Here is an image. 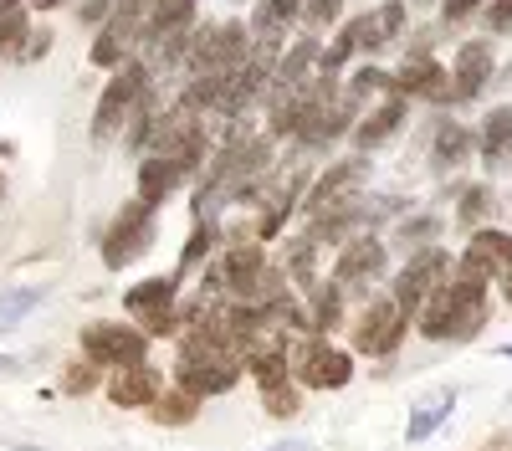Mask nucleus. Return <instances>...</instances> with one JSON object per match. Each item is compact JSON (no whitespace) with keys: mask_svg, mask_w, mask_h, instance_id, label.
Instances as JSON below:
<instances>
[{"mask_svg":"<svg viewBox=\"0 0 512 451\" xmlns=\"http://www.w3.org/2000/svg\"><path fill=\"white\" fill-rule=\"evenodd\" d=\"M487 277L477 272H461L451 267V277L436 287L431 298H425V308L415 313V328L425 339H436V344H466V339H477L482 328H487V313H492V298H487Z\"/></svg>","mask_w":512,"mask_h":451,"instance_id":"obj_1","label":"nucleus"},{"mask_svg":"<svg viewBox=\"0 0 512 451\" xmlns=\"http://www.w3.org/2000/svg\"><path fill=\"white\" fill-rule=\"evenodd\" d=\"M241 380V354L226 344L216 323H195L180 328V364H175V385L190 390L195 400L226 395Z\"/></svg>","mask_w":512,"mask_h":451,"instance_id":"obj_2","label":"nucleus"},{"mask_svg":"<svg viewBox=\"0 0 512 451\" xmlns=\"http://www.w3.org/2000/svg\"><path fill=\"white\" fill-rule=\"evenodd\" d=\"M149 88H154L149 62H139V57L118 62L113 77H108V88H103V98H98V108H93V139H113V134H123L128 113H134V103H139Z\"/></svg>","mask_w":512,"mask_h":451,"instance_id":"obj_3","label":"nucleus"},{"mask_svg":"<svg viewBox=\"0 0 512 451\" xmlns=\"http://www.w3.org/2000/svg\"><path fill=\"white\" fill-rule=\"evenodd\" d=\"M159 236V221H154V205H144L139 195L123 205V211L113 216L108 236H103V267L123 272V267H134L139 257H149V246Z\"/></svg>","mask_w":512,"mask_h":451,"instance_id":"obj_4","label":"nucleus"},{"mask_svg":"<svg viewBox=\"0 0 512 451\" xmlns=\"http://www.w3.org/2000/svg\"><path fill=\"white\" fill-rule=\"evenodd\" d=\"M180 277L169 272V277H144L139 287H128L123 293V308L139 318V328L149 339H164V334H180Z\"/></svg>","mask_w":512,"mask_h":451,"instance_id":"obj_5","label":"nucleus"},{"mask_svg":"<svg viewBox=\"0 0 512 451\" xmlns=\"http://www.w3.org/2000/svg\"><path fill=\"white\" fill-rule=\"evenodd\" d=\"M451 252L446 246H420V252H410V262L400 267V277H395V287H390V298L400 303V313L405 318H415L420 308H425V298L436 293V287L451 277Z\"/></svg>","mask_w":512,"mask_h":451,"instance_id":"obj_6","label":"nucleus"},{"mask_svg":"<svg viewBox=\"0 0 512 451\" xmlns=\"http://www.w3.org/2000/svg\"><path fill=\"white\" fill-rule=\"evenodd\" d=\"M287 369H292V380L308 385V390H344L354 380V354L328 344V334H313L303 349L287 359Z\"/></svg>","mask_w":512,"mask_h":451,"instance_id":"obj_7","label":"nucleus"},{"mask_svg":"<svg viewBox=\"0 0 512 451\" xmlns=\"http://www.w3.org/2000/svg\"><path fill=\"white\" fill-rule=\"evenodd\" d=\"M149 354V334L128 323H88L82 328V359H93L98 369H123L139 364Z\"/></svg>","mask_w":512,"mask_h":451,"instance_id":"obj_8","label":"nucleus"},{"mask_svg":"<svg viewBox=\"0 0 512 451\" xmlns=\"http://www.w3.org/2000/svg\"><path fill=\"white\" fill-rule=\"evenodd\" d=\"M405 328L410 318L400 313L395 298H374L359 318H354V349L369 354V359H384V354H395L405 344Z\"/></svg>","mask_w":512,"mask_h":451,"instance_id":"obj_9","label":"nucleus"},{"mask_svg":"<svg viewBox=\"0 0 512 451\" xmlns=\"http://www.w3.org/2000/svg\"><path fill=\"white\" fill-rule=\"evenodd\" d=\"M400 98H425V103H451V77L436 52H405L400 72L390 77Z\"/></svg>","mask_w":512,"mask_h":451,"instance_id":"obj_10","label":"nucleus"},{"mask_svg":"<svg viewBox=\"0 0 512 451\" xmlns=\"http://www.w3.org/2000/svg\"><path fill=\"white\" fill-rule=\"evenodd\" d=\"M492 67H497V52H492V41H461V47L451 52V103H472L482 98V88L492 82Z\"/></svg>","mask_w":512,"mask_h":451,"instance_id":"obj_11","label":"nucleus"},{"mask_svg":"<svg viewBox=\"0 0 512 451\" xmlns=\"http://www.w3.org/2000/svg\"><path fill=\"white\" fill-rule=\"evenodd\" d=\"M297 21H303V0H256V6H251V26H246L251 52L277 57L282 41H287V31H292Z\"/></svg>","mask_w":512,"mask_h":451,"instance_id":"obj_12","label":"nucleus"},{"mask_svg":"<svg viewBox=\"0 0 512 451\" xmlns=\"http://www.w3.org/2000/svg\"><path fill=\"white\" fill-rule=\"evenodd\" d=\"M384 241L379 236H349L344 246H338V262H333V282L344 287H369L374 277H384Z\"/></svg>","mask_w":512,"mask_h":451,"instance_id":"obj_13","label":"nucleus"},{"mask_svg":"<svg viewBox=\"0 0 512 451\" xmlns=\"http://www.w3.org/2000/svg\"><path fill=\"white\" fill-rule=\"evenodd\" d=\"M405 118H410V98H400V93H384V98H374V108L369 113H359L354 118V144L364 149V154H374L379 144H390L400 129H405Z\"/></svg>","mask_w":512,"mask_h":451,"instance_id":"obj_14","label":"nucleus"},{"mask_svg":"<svg viewBox=\"0 0 512 451\" xmlns=\"http://www.w3.org/2000/svg\"><path fill=\"white\" fill-rule=\"evenodd\" d=\"M364 175H369V159H364V154L328 164V170L318 175V185H313V195L303 200V211H308V216H318V211H328V205H344V200H354V190L364 185Z\"/></svg>","mask_w":512,"mask_h":451,"instance_id":"obj_15","label":"nucleus"},{"mask_svg":"<svg viewBox=\"0 0 512 451\" xmlns=\"http://www.w3.org/2000/svg\"><path fill=\"white\" fill-rule=\"evenodd\" d=\"M359 21V52L379 57L405 41V21H410V6L405 0H384V6H374L369 16H354Z\"/></svg>","mask_w":512,"mask_h":451,"instance_id":"obj_16","label":"nucleus"},{"mask_svg":"<svg viewBox=\"0 0 512 451\" xmlns=\"http://www.w3.org/2000/svg\"><path fill=\"white\" fill-rule=\"evenodd\" d=\"M512 262V231H497V226H477L472 241H466V252H461V272H477V277H502V267Z\"/></svg>","mask_w":512,"mask_h":451,"instance_id":"obj_17","label":"nucleus"},{"mask_svg":"<svg viewBox=\"0 0 512 451\" xmlns=\"http://www.w3.org/2000/svg\"><path fill=\"white\" fill-rule=\"evenodd\" d=\"M318 47H323L318 36H297V41H287V52L272 57V98L297 93L318 72Z\"/></svg>","mask_w":512,"mask_h":451,"instance_id":"obj_18","label":"nucleus"},{"mask_svg":"<svg viewBox=\"0 0 512 451\" xmlns=\"http://www.w3.org/2000/svg\"><path fill=\"white\" fill-rule=\"evenodd\" d=\"M159 390H164V375H159V369H154L149 359L113 369V380H108V400H113V405H123V410H134V405H154V400H159Z\"/></svg>","mask_w":512,"mask_h":451,"instance_id":"obj_19","label":"nucleus"},{"mask_svg":"<svg viewBox=\"0 0 512 451\" xmlns=\"http://www.w3.org/2000/svg\"><path fill=\"white\" fill-rule=\"evenodd\" d=\"M185 180H190V175H185L169 154H144V164H139V200L159 211V205H164L169 195H175Z\"/></svg>","mask_w":512,"mask_h":451,"instance_id":"obj_20","label":"nucleus"},{"mask_svg":"<svg viewBox=\"0 0 512 451\" xmlns=\"http://www.w3.org/2000/svg\"><path fill=\"white\" fill-rule=\"evenodd\" d=\"M451 410H456V390H436V395H425L415 410H410V426H405V441L420 446V441H431L446 421H451Z\"/></svg>","mask_w":512,"mask_h":451,"instance_id":"obj_21","label":"nucleus"},{"mask_svg":"<svg viewBox=\"0 0 512 451\" xmlns=\"http://www.w3.org/2000/svg\"><path fill=\"white\" fill-rule=\"evenodd\" d=\"M472 154H477V134L466 129V123L441 118V123H436V139H431V159L441 164V170H461Z\"/></svg>","mask_w":512,"mask_h":451,"instance_id":"obj_22","label":"nucleus"},{"mask_svg":"<svg viewBox=\"0 0 512 451\" xmlns=\"http://www.w3.org/2000/svg\"><path fill=\"white\" fill-rule=\"evenodd\" d=\"M477 149H482V159H487V170H502V164L512 159V108H492L487 118H482V129H477Z\"/></svg>","mask_w":512,"mask_h":451,"instance_id":"obj_23","label":"nucleus"},{"mask_svg":"<svg viewBox=\"0 0 512 451\" xmlns=\"http://www.w3.org/2000/svg\"><path fill=\"white\" fill-rule=\"evenodd\" d=\"M47 303V287H36V282H21V287H0V339L16 334V328Z\"/></svg>","mask_w":512,"mask_h":451,"instance_id":"obj_24","label":"nucleus"},{"mask_svg":"<svg viewBox=\"0 0 512 451\" xmlns=\"http://www.w3.org/2000/svg\"><path fill=\"white\" fill-rule=\"evenodd\" d=\"M308 293H313L308 328H313V334H328V328H333L338 318H344V287H338V282H313Z\"/></svg>","mask_w":512,"mask_h":451,"instance_id":"obj_25","label":"nucleus"},{"mask_svg":"<svg viewBox=\"0 0 512 451\" xmlns=\"http://www.w3.org/2000/svg\"><path fill=\"white\" fill-rule=\"evenodd\" d=\"M205 400H195L190 390H159V400H154V421L159 426H190L195 421V410H200Z\"/></svg>","mask_w":512,"mask_h":451,"instance_id":"obj_26","label":"nucleus"},{"mask_svg":"<svg viewBox=\"0 0 512 451\" xmlns=\"http://www.w3.org/2000/svg\"><path fill=\"white\" fill-rule=\"evenodd\" d=\"M384 93H395V82H390V72L384 67H359L354 77H349V88H344V98L354 103V108H364V103H374V98H384Z\"/></svg>","mask_w":512,"mask_h":451,"instance_id":"obj_27","label":"nucleus"},{"mask_svg":"<svg viewBox=\"0 0 512 451\" xmlns=\"http://www.w3.org/2000/svg\"><path fill=\"white\" fill-rule=\"evenodd\" d=\"M216 241H221V226L205 216V221H200V226L190 231V241H185V257H180V272H175V277L185 282V277H190V272H195V267H200V262H205L210 252H216Z\"/></svg>","mask_w":512,"mask_h":451,"instance_id":"obj_28","label":"nucleus"},{"mask_svg":"<svg viewBox=\"0 0 512 451\" xmlns=\"http://www.w3.org/2000/svg\"><path fill=\"white\" fill-rule=\"evenodd\" d=\"M487 211H492V185H466L461 190V205H456V226L477 231L487 221Z\"/></svg>","mask_w":512,"mask_h":451,"instance_id":"obj_29","label":"nucleus"},{"mask_svg":"<svg viewBox=\"0 0 512 451\" xmlns=\"http://www.w3.org/2000/svg\"><path fill=\"white\" fill-rule=\"evenodd\" d=\"M344 21V0H303V26H308V36H318V31H328V26H338Z\"/></svg>","mask_w":512,"mask_h":451,"instance_id":"obj_30","label":"nucleus"},{"mask_svg":"<svg viewBox=\"0 0 512 451\" xmlns=\"http://www.w3.org/2000/svg\"><path fill=\"white\" fill-rule=\"evenodd\" d=\"M436 236H441V221H436V216H415V221L400 226V241L410 246V252H420V246H436Z\"/></svg>","mask_w":512,"mask_h":451,"instance_id":"obj_31","label":"nucleus"},{"mask_svg":"<svg viewBox=\"0 0 512 451\" xmlns=\"http://www.w3.org/2000/svg\"><path fill=\"white\" fill-rule=\"evenodd\" d=\"M472 16H482V0H441V26H446V31L466 26Z\"/></svg>","mask_w":512,"mask_h":451,"instance_id":"obj_32","label":"nucleus"},{"mask_svg":"<svg viewBox=\"0 0 512 451\" xmlns=\"http://www.w3.org/2000/svg\"><path fill=\"white\" fill-rule=\"evenodd\" d=\"M93 385H98V364H93V359L72 364V369H67V380H62V390H67V395H88Z\"/></svg>","mask_w":512,"mask_h":451,"instance_id":"obj_33","label":"nucleus"},{"mask_svg":"<svg viewBox=\"0 0 512 451\" xmlns=\"http://www.w3.org/2000/svg\"><path fill=\"white\" fill-rule=\"evenodd\" d=\"M482 21L492 36H507L512 31V0H492V6H482Z\"/></svg>","mask_w":512,"mask_h":451,"instance_id":"obj_34","label":"nucleus"},{"mask_svg":"<svg viewBox=\"0 0 512 451\" xmlns=\"http://www.w3.org/2000/svg\"><path fill=\"white\" fill-rule=\"evenodd\" d=\"M113 6H118V0H82V6H77V21L98 31V26L113 16Z\"/></svg>","mask_w":512,"mask_h":451,"instance_id":"obj_35","label":"nucleus"},{"mask_svg":"<svg viewBox=\"0 0 512 451\" xmlns=\"http://www.w3.org/2000/svg\"><path fill=\"white\" fill-rule=\"evenodd\" d=\"M47 47H52V31L41 26V31H26V47H21L16 57H26V62H31V57H47Z\"/></svg>","mask_w":512,"mask_h":451,"instance_id":"obj_36","label":"nucleus"},{"mask_svg":"<svg viewBox=\"0 0 512 451\" xmlns=\"http://www.w3.org/2000/svg\"><path fill=\"white\" fill-rule=\"evenodd\" d=\"M267 451H318V446L313 441H272Z\"/></svg>","mask_w":512,"mask_h":451,"instance_id":"obj_37","label":"nucleus"},{"mask_svg":"<svg viewBox=\"0 0 512 451\" xmlns=\"http://www.w3.org/2000/svg\"><path fill=\"white\" fill-rule=\"evenodd\" d=\"M62 6H67V0H26V11H36V16L41 11H62Z\"/></svg>","mask_w":512,"mask_h":451,"instance_id":"obj_38","label":"nucleus"},{"mask_svg":"<svg viewBox=\"0 0 512 451\" xmlns=\"http://www.w3.org/2000/svg\"><path fill=\"white\" fill-rule=\"evenodd\" d=\"M405 6H436V0H405Z\"/></svg>","mask_w":512,"mask_h":451,"instance_id":"obj_39","label":"nucleus"},{"mask_svg":"<svg viewBox=\"0 0 512 451\" xmlns=\"http://www.w3.org/2000/svg\"><path fill=\"white\" fill-rule=\"evenodd\" d=\"M0 200H6V175H0Z\"/></svg>","mask_w":512,"mask_h":451,"instance_id":"obj_40","label":"nucleus"},{"mask_svg":"<svg viewBox=\"0 0 512 451\" xmlns=\"http://www.w3.org/2000/svg\"><path fill=\"white\" fill-rule=\"evenodd\" d=\"M502 354H507V359H512V344H507V349H502Z\"/></svg>","mask_w":512,"mask_h":451,"instance_id":"obj_41","label":"nucleus"},{"mask_svg":"<svg viewBox=\"0 0 512 451\" xmlns=\"http://www.w3.org/2000/svg\"><path fill=\"white\" fill-rule=\"evenodd\" d=\"M16 451H36V446H16Z\"/></svg>","mask_w":512,"mask_h":451,"instance_id":"obj_42","label":"nucleus"},{"mask_svg":"<svg viewBox=\"0 0 512 451\" xmlns=\"http://www.w3.org/2000/svg\"><path fill=\"white\" fill-rule=\"evenodd\" d=\"M0 154H6V144H0Z\"/></svg>","mask_w":512,"mask_h":451,"instance_id":"obj_43","label":"nucleus"}]
</instances>
